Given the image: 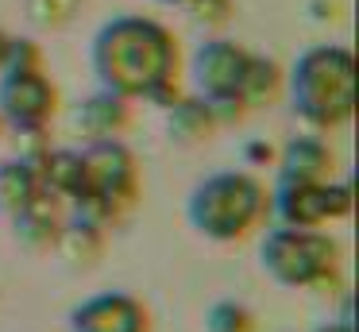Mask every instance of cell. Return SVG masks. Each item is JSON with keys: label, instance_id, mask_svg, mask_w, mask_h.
I'll return each instance as SVG.
<instances>
[{"label": "cell", "instance_id": "6da1fadb", "mask_svg": "<svg viewBox=\"0 0 359 332\" xmlns=\"http://www.w3.org/2000/svg\"><path fill=\"white\" fill-rule=\"evenodd\" d=\"M97 74L116 97H155L170 100L178 51L174 39L151 20H116L97 35Z\"/></svg>", "mask_w": 359, "mask_h": 332}, {"label": "cell", "instance_id": "7a4b0ae2", "mask_svg": "<svg viewBox=\"0 0 359 332\" xmlns=\"http://www.w3.org/2000/svg\"><path fill=\"white\" fill-rule=\"evenodd\" d=\"M294 112L336 128L355 112V62L340 46H317L294 66Z\"/></svg>", "mask_w": 359, "mask_h": 332}, {"label": "cell", "instance_id": "3957f363", "mask_svg": "<svg viewBox=\"0 0 359 332\" xmlns=\"http://www.w3.org/2000/svg\"><path fill=\"white\" fill-rule=\"evenodd\" d=\"M266 213V190L248 174H212L189 197V220L209 239H240Z\"/></svg>", "mask_w": 359, "mask_h": 332}, {"label": "cell", "instance_id": "277c9868", "mask_svg": "<svg viewBox=\"0 0 359 332\" xmlns=\"http://www.w3.org/2000/svg\"><path fill=\"white\" fill-rule=\"evenodd\" d=\"M81 162V185H78V205L89 216H116L135 201V159L128 147L101 139L89 151L78 154Z\"/></svg>", "mask_w": 359, "mask_h": 332}, {"label": "cell", "instance_id": "5b68a950", "mask_svg": "<svg viewBox=\"0 0 359 332\" xmlns=\"http://www.w3.org/2000/svg\"><path fill=\"white\" fill-rule=\"evenodd\" d=\"M263 267L282 286H320L336 270V244L317 228H274L263 239Z\"/></svg>", "mask_w": 359, "mask_h": 332}, {"label": "cell", "instance_id": "8992f818", "mask_svg": "<svg viewBox=\"0 0 359 332\" xmlns=\"http://www.w3.org/2000/svg\"><path fill=\"white\" fill-rule=\"evenodd\" d=\"M251 54L236 43H209L197 54V85L205 89V105L212 116H240L243 105V81H248Z\"/></svg>", "mask_w": 359, "mask_h": 332}, {"label": "cell", "instance_id": "52a82bcc", "mask_svg": "<svg viewBox=\"0 0 359 332\" xmlns=\"http://www.w3.org/2000/svg\"><path fill=\"white\" fill-rule=\"evenodd\" d=\"M351 208L348 185L325 182H282L278 185V216L290 228H317V224L344 216Z\"/></svg>", "mask_w": 359, "mask_h": 332}, {"label": "cell", "instance_id": "ba28073f", "mask_svg": "<svg viewBox=\"0 0 359 332\" xmlns=\"http://www.w3.org/2000/svg\"><path fill=\"white\" fill-rule=\"evenodd\" d=\"M55 112V89L39 69H8L0 81V116L12 128L39 131Z\"/></svg>", "mask_w": 359, "mask_h": 332}, {"label": "cell", "instance_id": "9c48e42d", "mask_svg": "<svg viewBox=\"0 0 359 332\" xmlns=\"http://www.w3.org/2000/svg\"><path fill=\"white\" fill-rule=\"evenodd\" d=\"M74 332H147V313L128 293H97L70 313Z\"/></svg>", "mask_w": 359, "mask_h": 332}, {"label": "cell", "instance_id": "30bf717a", "mask_svg": "<svg viewBox=\"0 0 359 332\" xmlns=\"http://www.w3.org/2000/svg\"><path fill=\"white\" fill-rule=\"evenodd\" d=\"M332 154L320 139H294L282 151V182H325Z\"/></svg>", "mask_w": 359, "mask_h": 332}, {"label": "cell", "instance_id": "8fae6325", "mask_svg": "<svg viewBox=\"0 0 359 332\" xmlns=\"http://www.w3.org/2000/svg\"><path fill=\"white\" fill-rule=\"evenodd\" d=\"M39 193V174L27 162H0V208L4 213H24Z\"/></svg>", "mask_w": 359, "mask_h": 332}, {"label": "cell", "instance_id": "7c38bea8", "mask_svg": "<svg viewBox=\"0 0 359 332\" xmlns=\"http://www.w3.org/2000/svg\"><path fill=\"white\" fill-rule=\"evenodd\" d=\"M16 228H20V236H24L32 247H47V244L58 239V216H55V208L47 205L43 193L24 208V213H16Z\"/></svg>", "mask_w": 359, "mask_h": 332}, {"label": "cell", "instance_id": "4fadbf2b", "mask_svg": "<svg viewBox=\"0 0 359 332\" xmlns=\"http://www.w3.org/2000/svg\"><path fill=\"white\" fill-rule=\"evenodd\" d=\"M124 120H128V105H124V97H116V93L93 97L86 108H81V124H86V131H93V135H109V131H116Z\"/></svg>", "mask_w": 359, "mask_h": 332}, {"label": "cell", "instance_id": "5bb4252c", "mask_svg": "<svg viewBox=\"0 0 359 332\" xmlns=\"http://www.w3.org/2000/svg\"><path fill=\"white\" fill-rule=\"evenodd\" d=\"M212 108L205 105V100H178L174 105V120H170V128L178 131L182 139H201L205 131L212 128Z\"/></svg>", "mask_w": 359, "mask_h": 332}, {"label": "cell", "instance_id": "9a60e30c", "mask_svg": "<svg viewBox=\"0 0 359 332\" xmlns=\"http://www.w3.org/2000/svg\"><path fill=\"white\" fill-rule=\"evenodd\" d=\"M205 328L209 332H251V313L240 301H217L205 317Z\"/></svg>", "mask_w": 359, "mask_h": 332}, {"label": "cell", "instance_id": "2e32d148", "mask_svg": "<svg viewBox=\"0 0 359 332\" xmlns=\"http://www.w3.org/2000/svg\"><path fill=\"white\" fill-rule=\"evenodd\" d=\"M317 332H351V324H325V328H317Z\"/></svg>", "mask_w": 359, "mask_h": 332}, {"label": "cell", "instance_id": "e0dca14e", "mask_svg": "<svg viewBox=\"0 0 359 332\" xmlns=\"http://www.w3.org/2000/svg\"><path fill=\"white\" fill-rule=\"evenodd\" d=\"M4 54H8V39L0 35V62H4Z\"/></svg>", "mask_w": 359, "mask_h": 332}, {"label": "cell", "instance_id": "ac0fdd59", "mask_svg": "<svg viewBox=\"0 0 359 332\" xmlns=\"http://www.w3.org/2000/svg\"><path fill=\"white\" fill-rule=\"evenodd\" d=\"M170 4H174V0H170Z\"/></svg>", "mask_w": 359, "mask_h": 332}]
</instances>
